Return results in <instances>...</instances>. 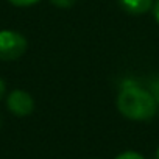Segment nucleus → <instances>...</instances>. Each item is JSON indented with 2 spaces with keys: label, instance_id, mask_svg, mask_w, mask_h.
Masks as SVG:
<instances>
[{
  "label": "nucleus",
  "instance_id": "nucleus-5",
  "mask_svg": "<svg viewBox=\"0 0 159 159\" xmlns=\"http://www.w3.org/2000/svg\"><path fill=\"white\" fill-rule=\"evenodd\" d=\"M116 159H145V157L136 151H125V153H120Z\"/></svg>",
  "mask_w": 159,
  "mask_h": 159
},
{
  "label": "nucleus",
  "instance_id": "nucleus-8",
  "mask_svg": "<svg viewBox=\"0 0 159 159\" xmlns=\"http://www.w3.org/2000/svg\"><path fill=\"white\" fill-rule=\"evenodd\" d=\"M151 95H153L154 100L159 103V76L154 78V81L151 83Z\"/></svg>",
  "mask_w": 159,
  "mask_h": 159
},
{
  "label": "nucleus",
  "instance_id": "nucleus-10",
  "mask_svg": "<svg viewBox=\"0 0 159 159\" xmlns=\"http://www.w3.org/2000/svg\"><path fill=\"white\" fill-rule=\"evenodd\" d=\"M3 94H5V81H3L2 78H0V100H2Z\"/></svg>",
  "mask_w": 159,
  "mask_h": 159
},
{
  "label": "nucleus",
  "instance_id": "nucleus-9",
  "mask_svg": "<svg viewBox=\"0 0 159 159\" xmlns=\"http://www.w3.org/2000/svg\"><path fill=\"white\" fill-rule=\"evenodd\" d=\"M153 13H154V17H156L157 24H159V0H156V3L153 7Z\"/></svg>",
  "mask_w": 159,
  "mask_h": 159
},
{
  "label": "nucleus",
  "instance_id": "nucleus-6",
  "mask_svg": "<svg viewBox=\"0 0 159 159\" xmlns=\"http://www.w3.org/2000/svg\"><path fill=\"white\" fill-rule=\"evenodd\" d=\"M50 2L58 8H70L76 0H50Z\"/></svg>",
  "mask_w": 159,
  "mask_h": 159
},
{
  "label": "nucleus",
  "instance_id": "nucleus-11",
  "mask_svg": "<svg viewBox=\"0 0 159 159\" xmlns=\"http://www.w3.org/2000/svg\"><path fill=\"white\" fill-rule=\"evenodd\" d=\"M156 159H159V147H157V150H156Z\"/></svg>",
  "mask_w": 159,
  "mask_h": 159
},
{
  "label": "nucleus",
  "instance_id": "nucleus-3",
  "mask_svg": "<svg viewBox=\"0 0 159 159\" xmlns=\"http://www.w3.org/2000/svg\"><path fill=\"white\" fill-rule=\"evenodd\" d=\"M7 105H8V109L19 117L30 116L34 109V102L31 95L25 91H13L7 100Z\"/></svg>",
  "mask_w": 159,
  "mask_h": 159
},
{
  "label": "nucleus",
  "instance_id": "nucleus-4",
  "mask_svg": "<svg viewBox=\"0 0 159 159\" xmlns=\"http://www.w3.org/2000/svg\"><path fill=\"white\" fill-rule=\"evenodd\" d=\"M120 7L129 14H143L153 7V0H119Z\"/></svg>",
  "mask_w": 159,
  "mask_h": 159
},
{
  "label": "nucleus",
  "instance_id": "nucleus-7",
  "mask_svg": "<svg viewBox=\"0 0 159 159\" xmlns=\"http://www.w3.org/2000/svg\"><path fill=\"white\" fill-rule=\"evenodd\" d=\"M10 3L16 5V7H30V5H34L38 3L39 0H8Z\"/></svg>",
  "mask_w": 159,
  "mask_h": 159
},
{
  "label": "nucleus",
  "instance_id": "nucleus-1",
  "mask_svg": "<svg viewBox=\"0 0 159 159\" xmlns=\"http://www.w3.org/2000/svg\"><path fill=\"white\" fill-rule=\"evenodd\" d=\"M117 108L129 120H150L157 112V102L151 92L134 83H125L117 97Z\"/></svg>",
  "mask_w": 159,
  "mask_h": 159
},
{
  "label": "nucleus",
  "instance_id": "nucleus-2",
  "mask_svg": "<svg viewBox=\"0 0 159 159\" xmlns=\"http://www.w3.org/2000/svg\"><path fill=\"white\" fill-rule=\"evenodd\" d=\"M27 50V39L11 30L0 31V59L2 61H14L20 58Z\"/></svg>",
  "mask_w": 159,
  "mask_h": 159
}]
</instances>
